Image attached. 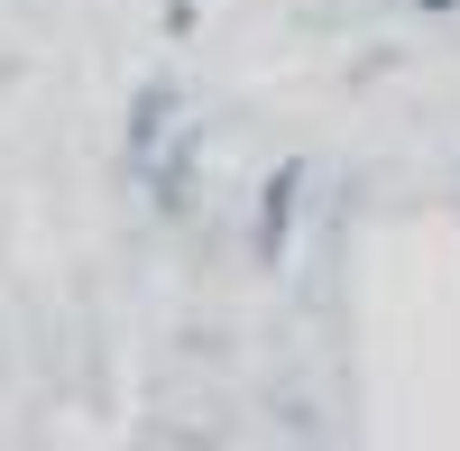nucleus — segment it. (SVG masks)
<instances>
[{
  "mask_svg": "<svg viewBox=\"0 0 460 451\" xmlns=\"http://www.w3.org/2000/svg\"><path fill=\"white\" fill-rule=\"evenodd\" d=\"M295 194H304V166H277V184L258 194V249L277 258L286 249V221H295Z\"/></svg>",
  "mask_w": 460,
  "mask_h": 451,
  "instance_id": "f257e3e1",
  "label": "nucleus"
}]
</instances>
